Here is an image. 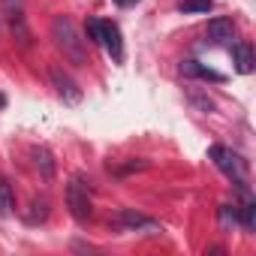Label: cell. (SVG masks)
Wrapping results in <instances>:
<instances>
[{
	"label": "cell",
	"mask_w": 256,
	"mask_h": 256,
	"mask_svg": "<svg viewBox=\"0 0 256 256\" xmlns=\"http://www.w3.org/2000/svg\"><path fill=\"white\" fill-rule=\"evenodd\" d=\"M52 36H54L58 48L64 52V58H66L70 64H76V66H84V64H88L84 40H82V34H78L76 22H72L70 16H58V18L52 22Z\"/></svg>",
	"instance_id": "6da1fadb"
},
{
	"label": "cell",
	"mask_w": 256,
	"mask_h": 256,
	"mask_svg": "<svg viewBox=\"0 0 256 256\" xmlns=\"http://www.w3.org/2000/svg\"><path fill=\"white\" fill-rule=\"evenodd\" d=\"M66 208H70V214H72L78 223L90 220V214H94V205H90L88 184H84L82 178H72V181L66 184Z\"/></svg>",
	"instance_id": "7a4b0ae2"
},
{
	"label": "cell",
	"mask_w": 256,
	"mask_h": 256,
	"mask_svg": "<svg viewBox=\"0 0 256 256\" xmlns=\"http://www.w3.org/2000/svg\"><path fill=\"white\" fill-rule=\"evenodd\" d=\"M211 160H214V166H217L226 178H232V181H238V178L247 175V163H244L235 151H229V148H223V145H214V148H211Z\"/></svg>",
	"instance_id": "3957f363"
},
{
	"label": "cell",
	"mask_w": 256,
	"mask_h": 256,
	"mask_svg": "<svg viewBox=\"0 0 256 256\" xmlns=\"http://www.w3.org/2000/svg\"><path fill=\"white\" fill-rule=\"evenodd\" d=\"M4 18H6L10 30L18 36V42L28 46L30 34H28V24H24V0H4Z\"/></svg>",
	"instance_id": "277c9868"
},
{
	"label": "cell",
	"mask_w": 256,
	"mask_h": 256,
	"mask_svg": "<svg viewBox=\"0 0 256 256\" xmlns=\"http://www.w3.org/2000/svg\"><path fill=\"white\" fill-rule=\"evenodd\" d=\"M118 223H120L126 232H145V235L163 232L157 220H151V217H145V214H139V211H133V208H124V211L118 214Z\"/></svg>",
	"instance_id": "5b68a950"
},
{
	"label": "cell",
	"mask_w": 256,
	"mask_h": 256,
	"mask_svg": "<svg viewBox=\"0 0 256 256\" xmlns=\"http://www.w3.org/2000/svg\"><path fill=\"white\" fill-rule=\"evenodd\" d=\"M52 84H54V90L60 94V100L64 102H70V106H76V102H82V88L72 82V76H66L60 66H54L52 70Z\"/></svg>",
	"instance_id": "8992f818"
},
{
	"label": "cell",
	"mask_w": 256,
	"mask_h": 256,
	"mask_svg": "<svg viewBox=\"0 0 256 256\" xmlns=\"http://www.w3.org/2000/svg\"><path fill=\"white\" fill-rule=\"evenodd\" d=\"M100 46H106V52L112 54L114 64L124 60V40H120V28L114 22H102V42Z\"/></svg>",
	"instance_id": "52a82bcc"
},
{
	"label": "cell",
	"mask_w": 256,
	"mask_h": 256,
	"mask_svg": "<svg viewBox=\"0 0 256 256\" xmlns=\"http://www.w3.org/2000/svg\"><path fill=\"white\" fill-rule=\"evenodd\" d=\"M232 36H235L232 18H214V22H208V42L223 46V42H229Z\"/></svg>",
	"instance_id": "ba28073f"
},
{
	"label": "cell",
	"mask_w": 256,
	"mask_h": 256,
	"mask_svg": "<svg viewBox=\"0 0 256 256\" xmlns=\"http://www.w3.org/2000/svg\"><path fill=\"white\" fill-rule=\"evenodd\" d=\"M232 60H235V70H238L241 76H250V72H253V66H256L250 42H238V46L232 48Z\"/></svg>",
	"instance_id": "9c48e42d"
},
{
	"label": "cell",
	"mask_w": 256,
	"mask_h": 256,
	"mask_svg": "<svg viewBox=\"0 0 256 256\" xmlns=\"http://www.w3.org/2000/svg\"><path fill=\"white\" fill-rule=\"evenodd\" d=\"M181 72H184V76H190V78H208V82H223V76H220V72H214L211 66H202L199 60H184V64H181Z\"/></svg>",
	"instance_id": "30bf717a"
},
{
	"label": "cell",
	"mask_w": 256,
	"mask_h": 256,
	"mask_svg": "<svg viewBox=\"0 0 256 256\" xmlns=\"http://www.w3.org/2000/svg\"><path fill=\"white\" fill-rule=\"evenodd\" d=\"M12 208H16V193H12L10 181L0 175V217H10Z\"/></svg>",
	"instance_id": "8fae6325"
},
{
	"label": "cell",
	"mask_w": 256,
	"mask_h": 256,
	"mask_svg": "<svg viewBox=\"0 0 256 256\" xmlns=\"http://www.w3.org/2000/svg\"><path fill=\"white\" fill-rule=\"evenodd\" d=\"M178 10L184 16H196V12H211L214 10V0H181Z\"/></svg>",
	"instance_id": "7c38bea8"
},
{
	"label": "cell",
	"mask_w": 256,
	"mask_h": 256,
	"mask_svg": "<svg viewBox=\"0 0 256 256\" xmlns=\"http://www.w3.org/2000/svg\"><path fill=\"white\" fill-rule=\"evenodd\" d=\"M34 157H36V166L42 169V178L48 181V178L54 175V160H52L48 148H34Z\"/></svg>",
	"instance_id": "4fadbf2b"
},
{
	"label": "cell",
	"mask_w": 256,
	"mask_h": 256,
	"mask_svg": "<svg viewBox=\"0 0 256 256\" xmlns=\"http://www.w3.org/2000/svg\"><path fill=\"white\" fill-rule=\"evenodd\" d=\"M253 217H256V202L253 199H244V205L238 208V223L250 232L253 229Z\"/></svg>",
	"instance_id": "5bb4252c"
},
{
	"label": "cell",
	"mask_w": 256,
	"mask_h": 256,
	"mask_svg": "<svg viewBox=\"0 0 256 256\" xmlns=\"http://www.w3.org/2000/svg\"><path fill=\"white\" fill-rule=\"evenodd\" d=\"M235 223H238V208L235 205H220V226L232 229Z\"/></svg>",
	"instance_id": "9a60e30c"
},
{
	"label": "cell",
	"mask_w": 256,
	"mask_h": 256,
	"mask_svg": "<svg viewBox=\"0 0 256 256\" xmlns=\"http://www.w3.org/2000/svg\"><path fill=\"white\" fill-rule=\"evenodd\" d=\"M88 36H90V42H102V22L90 18L88 22Z\"/></svg>",
	"instance_id": "2e32d148"
},
{
	"label": "cell",
	"mask_w": 256,
	"mask_h": 256,
	"mask_svg": "<svg viewBox=\"0 0 256 256\" xmlns=\"http://www.w3.org/2000/svg\"><path fill=\"white\" fill-rule=\"evenodd\" d=\"M190 102H193V106H199L202 112H211V108H214V102H211L208 96H199V94H190Z\"/></svg>",
	"instance_id": "e0dca14e"
},
{
	"label": "cell",
	"mask_w": 256,
	"mask_h": 256,
	"mask_svg": "<svg viewBox=\"0 0 256 256\" xmlns=\"http://www.w3.org/2000/svg\"><path fill=\"white\" fill-rule=\"evenodd\" d=\"M114 4H118V6H136L139 0H114Z\"/></svg>",
	"instance_id": "ac0fdd59"
},
{
	"label": "cell",
	"mask_w": 256,
	"mask_h": 256,
	"mask_svg": "<svg viewBox=\"0 0 256 256\" xmlns=\"http://www.w3.org/2000/svg\"><path fill=\"white\" fill-rule=\"evenodd\" d=\"M4 106H6V96H4V94H0V108H4Z\"/></svg>",
	"instance_id": "d6986e66"
}]
</instances>
